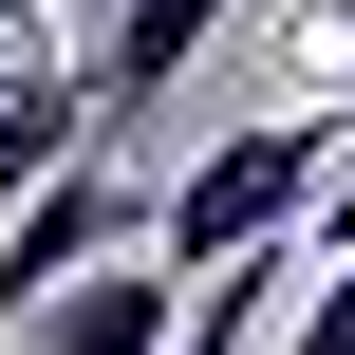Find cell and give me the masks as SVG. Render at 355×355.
I'll return each instance as SVG.
<instances>
[{
  "instance_id": "cell-1",
  "label": "cell",
  "mask_w": 355,
  "mask_h": 355,
  "mask_svg": "<svg viewBox=\"0 0 355 355\" xmlns=\"http://www.w3.org/2000/svg\"><path fill=\"white\" fill-rule=\"evenodd\" d=\"M337 112L300 94V112H243V131H206L168 187H150V262H262V243H300L318 225V187H337Z\"/></svg>"
},
{
  "instance_id": "cell-2",
  "label": "cell",
  "mask_w": 355,
  "mask_h": 355,
  "mask_svg": "<svg viewBox=\"0 0 355 355\" xmlns=\"http://www.w3.org/2000/svg\"><path fill=\"white\" fill-rule=\"evenodd\" d=\"M131 243H150V187H131V168H112V131H94L56 187H19V206H0V337H19L75 262H131Z\"/></svg>"
},
{
  "instance_id": "cell-3",
  "label": "cell",
  "mask_w": 355,
  "mask_h": 355,
  "mask_svg": "<svg viewBox=\"0 0 355 355\" xmlns=\"http://www.w3.org/2000/svg\"><path fill=\"white\" fill-rule=\"evenodd\" d=\"M168 337H187V262H150V243H131V262H75V281L19 318V355H168Z\"/></svg>"
},
{
  "instance_id": "cell-4",
  "label": "cell",
  "mask_w": 355,
  "mask_h": 355,
  "mask_svg": "<svg viewBox=\"0 0 355 355\" xmlns=\"http://www.w3.org/2000/svg\"><path fill=\"white\" fill-rule=\"evenodd\" d=\"M225 19H243V0H112V19L75 37V75H94V131H131V112H168V94H187V56H206Z\"/></svg>"
},
{
  "instance_id": "cell-5",
  "label": "cell",
  "mask_w": 355,
  "mask_h": 355,
  "mask_svg": "<svg viewBox=\"0 0 355 355\" xmlns=\"http://www.w3.org/2000/svg\"><path fill=\"white\" fill-rule=\"evenodd\" d=\"M281 355H355V243H337V281L300 300V337H281Z\"/></svg>"
},
{
  "instance_id": "cell-6",
  "label": "cell",
  "mask_w": 355,
  "mask_h": 355,
  "mask_svg": "<svg viewBox=\"0 0 355 355\" xmlns=\"http://www.w3.org/2000/svg\"><path fill=\"white\" fill-rule=\"evenodd\" d=\"M300 94H318V112H337V131H355V0H337V19H318V75H300Z\"/></svg>"
},
{
  "instance_id": "cell-7",
  "label": "cell",
  "mask_w": 355,
  "mask_h": 355,
  "mask_svg": "<svg viewBox=\"0 0 355 355\" xmlns=\"http://www.w3.org/2000/svg\"><path fill=\"white\" fill-rule=\"evenodd\" d=\"M337 243H355V150H337V187H318V262H337Z\"/></svg>"
},
{
  "instance_id": "cell-8",
  "label": "cell",
  "mask_w": 355,
  "mask_h": 355,
  "mask_svg": "<svg viewBox=\"0 0 355 355\" xmlns=\"http://www.w3.org/2000/svg\"><path fill=\"white\" fill-rule=\"evenodd\" d=\"M0 37H56V0H0Z\"/></svg>"
}]
</instances>
